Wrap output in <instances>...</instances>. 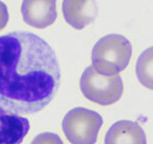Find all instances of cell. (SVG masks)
Masks as SVG:
<instances>
[{"instance_id":"11","label":"cell","mask_w":153,"mask_h":144,"mask_svg":"<svg viewBox=\"0 0 153 144\" xmlns=\"http://www.w3.org/2000/svg\"><path fill=\"white\" fill-rule=\"evenodd\" d=\"M8 20H9V13H8L7 6L0 0V30L6 26Z\"/></svg>"},{"instance_id":"1","label":"cell","mask_w":153,"mask_h":144,"mask_svg":"<svg viewBox=\"0 0 153 144\" xmlns=\"http://www.w3.org/2000/svg\"><path fill=\"white\" fill-rule=\"evenodd\" d=\"M60 68L51 46L25 31L0 36V108L33 114L45 108L60 84Z\"/></svg>"},{"instance_id":"5","label":"cell","mask_w":153,"mask_h":144,"mask_svg":"<svg viewBox=\"0 0 153 144\" xmlns=\"http://www.w3.org/2000/svg\"><path fill=\"white\" fill-rule=\"evenodd\" d=\"M21 13L25 23L43 29L53 24L57 18L56 0H23Z\"/></svg>"},{"instance_id":"10","label":"cell","mask_w":153,"mask_h":144,"mask_svg":"<svg viewBox=\"0 0 153 144\" xmlns=\"http://www.w3.org/2000/svg\"><path fill=\"white\" fill-rule=\"evenodd\" d=\"M31 144H64L58 135L51 132H44L34 138Z\"/></svg>"},{"instance_id":"6","label":"cell","mask_w":153,"mask_h":144,"mask_svg":"<svg viewBox=\"0 0 153 144\" xmlns=\"http://www.w3.org/2000/svg\"><path fill=\"white\" fill-rule=\"evenodd\" d=\"M62 12L71 27L81 30L94 21L98 8L95 0H63Z\"/></svg>"},{"instance_id":"4","label":"cell","mask_w":153,"mask_h":144,"mask_svg":"<svg viewBox=\"0 0 153 144\" xmlns=\"http://www.w3.org/2000/svg\"><path fill=\"white\" fill-rule=\"evenodd\" d=\"M102 125L99 113L83 107L71 109L62 121L63 132L71 144H94Z\"/></svg>"},{"instance_id":"2","label":"cell","mask_w":153,"mask_h":144,"mask_svg":"<svg viewBox=\"0 0 153 144\" xmlns=\"http://www.w3.org/2000/svg\"><path fill=\"white\" fill-rule=\"evenodd\" d=\"M132 55L129 40L120 34L100 38L92 49V67L102 75H118L127 67Z\"/></svg>"},{"instance_id":"9","label":"cell","mask_w":153,"mask_h":144,"mask_svg":"<svg viewBox=\"0 0 153 144\" xmlns=\"http://www.w3.org/2000/svg\"><path fill=\"white\" fill-rule=\"evenodd\" d=\"M136 75L141 84L153 90V46L144 50L138 57Z\"/></svg>"},{"instance_id":"3","label":"cell","mask_w":153,"mask_h":144,"mask_svg":"<svg viewBox=\"0 0 153 144\" xmlns=\"http://www.w3.org/2000/svg\"><path fill=\"white\" fill-rule=\"evenodd\" d=\"M80 89L90 101L100 105H110L122 96L123 81L119 75H102L89 66L80 78Z\"/></svg>"},{"instance_id":"7","label":"cell","mask_w":153,"mask_h":144,"mask_svg":"<svg viewBox=\"0 0 153 144\" xmlns=\"http://www.w3.org/2000/svg\"><path fill=\"white\" fill-rule=\"evenodd\" d=\"M29 130L27 118L0 108V144H21Z\"/></svg>"},{"instance_id":"8","label":"cell","mask_w":153,"mask_h":144,"mask_svg":"<svg viewBox=\"0 0 153 144\" xmlns=\"http://www.w3.org/2000/svg\"><path fill=\"white\" fill-rule=\"evenodd\" d=\"M105 144H146V135L137 122L120 120L110 126L104 139Z\"/></svg>"}]
</instances>
